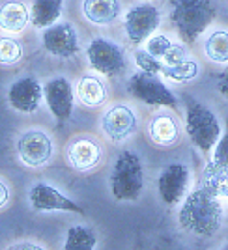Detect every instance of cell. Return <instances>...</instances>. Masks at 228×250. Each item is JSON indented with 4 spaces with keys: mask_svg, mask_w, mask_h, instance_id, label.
Segmentation results:
<instances>
[{
    "mask_svg": "<svg viewBox=\"0 0 228 250\" xmlns=\"http://www.w3.org/2000/svg\"><path fill=\"white\" fill-rule=\"evenodd\" d=\"M178 219L182 228L191 231L197 237L215 235L223 224V208L219 196L200 185L187 196L180 209Z\"/></svg>",
    "mask_w": 228,
    "mask_h": 250,
    "instance_id": "obj_1",
    "label": "cell"
},
{
    "mask_svg": "<svg viewBox=\"0 0 228 250\" xmlns=\"http://www.w3.org/2000/svg\"><path fill=\"white\" fill-rule=\"evenodd\" d=\"M172 45H174V43L170 42L166 36H154V38H150V42H148V52L154 54L159 60H165V56L168 54V51L172 49Z\"/></svg>",
    "mask_w": 228,
    "mask_h": 250,
    "instance_id": "obj_27",
    "label": "cell"
},
{
    "mask_svg": "<svg viewBox=\"0 0 228 250\" xmlns=\"http://www.w3.org/2000/svg\"><path fill=\"white\" fill-rule=\"evenodd\" d=\"M120 2L118 0H84L83 13L84 17L93 24H111L120 15Z\"/></svg>",
    "mask_w": 228,
    "mask_h": 250,
    "instance_id": "obj_16",
    "label": "cell"
},
{
    "mask_svg": "<svg viewBox=\"0 0 228 250\" xmlns=\"http://www.w3.org/2000/svg\"><path fill=\"white\" fill-rule=\"evenodd\" d=\"M51 112L58 122H68L73 112V88L68 79L56 77L43 88Z\"/></svg>",
    "mask_w": 228,
    "mask_h": 250,
    "instance_id": "obj_11",
    "label": "cell"
},
{
    "mask_svg": "<svg viewBox=\"0 0 228 250\" xmlns=\"http://www.w3.org/2000/svg\"><path fill=\"white\" fill-rule=\"evenodd\" d=\"M183 60H187V51L182 45H172V49L168 51V54L165 56L163 62H165L166 65H174V63H180V62H183Z\"/></svg>",
    "mask_w": 228,
    "mask_h": 250,
    "instance_id": "obj_29",
    "label": "cell"
},
{
    "mask_svg": "<svg viewBox=\"0 0 228 250\" xmlns=\"http://www.w3.org/2000/svg\"><path fill=\"white\" fill-rule=\"evenodd\" d=\"M217 86H219V92L228 97V67L217 77Z\"/></svg>",
    "mask_w": 228,
    "mask_h": 250,
    "instance_id": "obj_30",
    "label": "cell"
},
{
    "mask_svg": "<svg viewBox=\"0 0 228 250\" xmlns=\"http://www.w3.org/2000/svg\"><path fill=\"white\" fill-rule=\"evenodd\" d=\"M8 200H10V188L4 181H0V206L4 208L8 204Z\"/></svg>",
    "mask_w": 228,
    "mask_h": 250,
    "instance_id": "obj_31",
    "label": "cell"
},
{
    "mask_svg": "<svg viewBox=\"0 0 228 250\" xmlns=\"http://www.w3.org/2000/svg\"><path fill=\"white\" fill-rule=\"evenodd\" d=\"M97 245V237L92 229L84 228V226H73L68 231V239L64 243L66 250H86L93 249Z\"/></svg>",
    "mask_w": 228,
    "mask_h": 250,
    "instance_id": "obj_23",
    "label": "cell"
},
{
    "mask_svg": "<svg viewBox=\"0 0 228 250\" xmlns=\"http://www.w3.org/2000/svg\"><path fill=\"white\" fill-rule=\"evenodd\" d=\"M101 129L114 142H122L137 129V116L129 106H114L101 120Z\"/></svg>",
    "mask_w": 228,
    "mask_h": 250,
    "instance_id": "obj_14",
    "label": "cell"
},
{
    "mask_svg": "<svg viewBox=\"0 0 228 250\" xmlns=\"http://www.w3.org/2000/svg\"><path fill=\"white\" fill-rule=\"evenodd\" d=\"M30 19L28 10L21 2H6L2 6V28L10 32H21Z\"/></svg>",
    "mask_w": 228,
    "mask_h": 250,
    "instance_id": "obj_21",
    "label": "cell"
},
{
    "mask_svg": "<svg viewBox=\"0 0 228 250\" xmlns=\"http://www.w3.org/2000/svg\"><path fill=\"white\" fill-rule=\"evenodd\" d=\"M150 138L156 142L157 146H172L178 140V125L170 116L159 114L152 120L150 124Z\"/></svg>",
    "mask_w": 228,
    "mask_h": 250,
    "instance_id": "obj_18",
    "label": "cell"
},
{
    "mask_svg": "<svg viewBox=\"0 0 228 250\" xmlns=\"http://www.w3.org/2000/svg\"><path fill=\"white\" fill-rule=\"evenodd\" d=\"M101 159V149L99 146L92 142V140H75L68 146V161L71 163V167L75 170L86 172L93 168Z\"/></svg>",
    "mask_w": 228,
    "mask_h": 250,
    "instance_id": "obj_15",
    "label": "cell"
},
{
    "mask_svg": "<svg viewBox=\"0 0 228 250\" xmlns=\"http://www.w3.org/2000/svg\"><path fill=\"white\" fill-rule=\"evenodd\" d=\"M17 153L26 167H43L52 155L51 138L42 131H28L17 140Z\"/></svg>",
    "mask_w": 228,
    "mask_h": 250,
    "instance_id": "obj_9",
    "label": "cell"
},
{
    "mask_svg": "<svg viewBox=\"0 0 228 250\" xmlns=\"http://www.w3.org/2000/svg\"><path fill=\"white\" fill-rule=\"evenodd\" d=\"M217 15L215 0H170V21L185 43H193Z\"/></svg>",
    "mask_w": 228,
    "mask_h": 250,
    "instance_id": "obj_2",
    "label": "cell"
},
{
    "mask_svg": "<svg viewBox=\"0 0 228 250\" xmlns=\"http://www.w3.org/2000/svg\"><path fill=\"white\" fill-rule=\"evenodd\" d=\"M23 56V47L19 42L11 40V38H2L0 43V60L4 65H11L17 63Z\"/></svg>",
    "mask_w": 228,
    "mask_h": 250,
    "instance_id": "obj_25",
    "label": "cell"
},
{
    "mask_svg": "<svg viewBox=\"0 0 228 250\" xmlns=\"http://www.w3.org/2000/svg\"><path fill=\"white\" fill-rule=\"evenodd\" d=\"M79 99L86 106H99L107 99V88L95 77H83L79 83Z\"/></svg>",
    "mask_w": 228,
    "mask_h": 250,
    "instance_id": "obj_20",
    "label": "cell"
},
{
    "mask_svg": "<svg viewBox=\"0 0 228 250\" xmlns=\"http://www.w3.org/2000/svg\"><path fill=\"white\" fill-rule=\"evenodd\" d=\"M8 250H42L40 245H32V243H17L8 247Z\"/></svg>",
    "mask_w": 228,
    "mask_h": 250,
    "instance_id": "obj_32",
    "label": "cell"
},
{
    "mask_svg": "<svg viewBox=\"0 0 228 250\" xmlns=\"http://www.w3.org/2000/svg\"><path fill=\"white\" fill-rule=\"evenodd\" d=\"M144 188V170L140 159L131 151H122L111 176V190L116 200L133 202L142 194Z\"/></svg>",
    "mask_w": 228,
    "mask_h": 250,
    "instance_id": "obj_3",
    "label": "cell"
},
{
    "mask_svg": "<svg viewBox=\"0 0 228 250\" xmlns=\"http://www.w3.org/2000/svg\"><path fill=\"white\" fill-rule=\"evenodd\" d=\"M213 161H217L219 165L228 167V131L219 140L217 147H215V153H213Z\"/></svg>",
    "mask_w": 228,
    "mask_h": 250,
    "instance_id": "obj_28",
    "label": "cell"
},
{
    "mask_svg": "<svg viewBox=\"0 0 228 250\" xmlns=\"http://www.w3.org/2000/svg\"><path fill=\"white\" fill-rule=\"evenodd\" d=\"M43 94L45 92L34 77H24V79H19L17 83L11 84L10 92H8V99H10V104L15 110L32 114L40 108Z\"/></svg>",
    "mask_w": 228,
    "mask_h": 250,
    "instance_id": "obj_12",
    "label": "cell"
},
{
    "mask_svg": "<svg viewBox=\"0 0 228 250\" xmlns=\"http://www.w3.org/2000/svg\"><path fill=\"white\" fill-rule=\"evenodd\" d=\"M127 92L135 99L152 106H170L174 110L178 108L174 94L163 84L161 79H157L156 73H146V71L135 73L127 83Z\"/></svg>",
    "mask_w": 228,
    "mask_h": 250,
    "instance_id": "obj_5",
    "label": "cell"
},
{
    "mask_svg": "<svg viewBox=\"0 0 228 250\" xmlns=\"http://www.w3.org/2000/svg\"><path fill=\"white\" fill-rule=\"evenodd\" d=\"M189 183V168L185 165H170L166 167L157 179L159 194L166 206H176L185 194Z\"/></svg>",
    "mask_w": 228,
    "mask_h": 250,
    "instance_id": "obj_10",
    "label": "cell"
},
{
    "mask_svg": "<svg viewBox=\"0 0 228 250\" xmlns=\"http://www.w3.org/2000/svg\"><path fill=\"white\" fill-rule=\"evenodd\" d=\"M135 62L140 67V71H146V73H163V67H165V63L148 51H137Z\"/></svg>",
    "mask_w": 228,
    "mask_h": 250,
    "instance_id": "obj_26",
    "label": "cell"
},
{
    "mask_svg": "<svg viewBox=\"0 0 228 250\" xmlns=\"http://www.w3.org/2000/svg\"><path fill=\"white\" fill-rule=\"evenodd\" d=\"M202 187H206L215 196H228V167L209 161L202 172Z\"/></svg>",
    "mask_w": 228,
    "mask_h": 250,
    "instance_id": "obj_17",
    "label": "cell"
},
{
    "mask_svg": "<svg viewBox=\"0 0 228 250\" xmlns=\"http://www.w3.org/2000/svg\"><path fill=\"white\" fill-rule=\"evenodd\" d=\"M86 56H88L92 69L107 77H116L125 69L124 49L105 38H95L88 45Z\"/></svg>",
    "mask_w": 228,
    "mask_h": 250,
    "instance_id": "obj_6",
    "label": "cell"
},
{
    "mask_svg": "<svg viewBox=\"0 0 228 250\" xmlns=\"http://www.w3.org/2000/svg\"><path fill=\"white\" fill-rule=\"evenodd\" d=\"M43 49L58 58H73L79 54V40L77 32L69 22L52 24L42 36Z\"/></svg>",
    "mask_w": 228,
    "mask_h": 250,
    "instance_id": "obj_8",
    "label": "cell"
},
{
    "mask_svg": "<svg viewBox=\"0 0 228 250\" xmlns=\"http://www.w3.org/2000/svg\"><path fill=\"white\" fill-rule=\"evenodd\" d=\"M161 15L152 4H138L125 13V34L129 42L138 45L152 36V32L159 26Z\"/></svg>",
    "mask_w": 228,
    "mask_h": 250,
    "instance_id": "obj_7",
    "label": "cell"
},
{
    "mask_svg": "<svg viewBox=\"0 0 228 250\" xmlns=\"http://www.w3.org/2000/svg\"><path fill=\"white\" fill-rule=\"evenodd\" d=\"M187 135L191 142L202 151L207 153L211 146H215L221 135V125L215 114L204 104L197 103L195 99L187 97Z\"/></svg>",
    "mask_w": 228,
    "mask_h": 250,
    "instance_id": "obj_4",
    "label": "cell"
},
{
    "mask_svg": "<svg viewBox=\"0 0 228 250\" xmlns=\"http://www.w3.org/2000/svg\"><path fill=\"white\" fill-rule=\"evenodd\" d=\"M64 0H34L32 4V24L38 28L52 26L60 17Z\"/></svg>",
    "mask_w": 228,
    "mask_h": 250,
    "instance_id": "obj_19",
    "label": "cell"
},
{
    "mask_svg": "<svg viewBox=\"0 0 228 250\" xmlns=\"http://www.w3.org/2000/svg\"><path fill=\"white\" fill-rule=\"evenodd\" d=\"M163 75L172 79V81H191L198 75V65L197 62H191L189 58L174 65H166L163 67Z\"/></svg>",
    "mask_w": 228,
    "mask_h": 250,
    "instance_id": "obj_24",
    "label": "cell"
},
{
    "mask_svg": "<svg viewBox=\"0 0 228 250\" xmlns=\"http://www.w3.org/2000/svg\"><path fill=\"white\" fill-rule=\"evenodd\" d=\"M204 52L209 60L217 63L228 62V32H213L204 43Z\"/></svg>",
    "mask_w": 228,
    "mask_h": 250,
    "instance_id": "obj_22",
    "label": "cell"
},
{
    "mask_svg": "<svg viewBox=\"0 0 228 250\" xmlns=\"http://www.w3.org/2000/svg\"><path fill=\"white\" fill-rule=\"evenodd\" d=\"M30 206L36 211H69V213H84L79 204L66 198L58 190L47 183H38L30 190Z\"/></svg>",
    "mask_w": 228,
    "mask_h": 250,
    "instance_id": "obj_13",
    "label": "cell"
}]
</instances>
